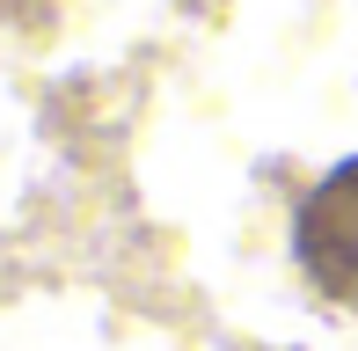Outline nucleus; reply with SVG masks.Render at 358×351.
Returning <instances> with one entry per match:
<instances>
[{"instance_id":"1","label":"nucleus","mask_w":358,"mask_h":351,"mask_svg":"<svg viewBox=\"0 0 358 351\" xmlns=\"http://www.w3.org/2000/svg\"><path fill=\"white\" fill-rule=\"evenodd\" d=\"M292 257L329 308L358 315V154L336 162L292 213Z\"/></svg>"}]
</instances>
